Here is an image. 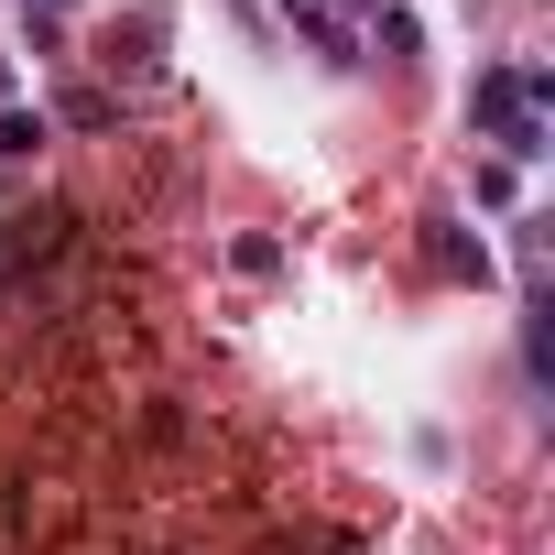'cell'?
I'll use <instances>...</instances> for the list:
<instances>
[{
    "instance_id": "6da1fadb",
    "label": "cell",
    "mask_w": 555,
    "mask_h": 555,
    "mask_svg": "<svg viewBox=\"0 0 555 555\" xmlns=\"http://www.w3.org/2000/svg\"><path fill=\"white\" fill-rule=\"evenodd\" d=\"M468 120H479V142L501 164H533L555 142V77L544 66H479L468 77Z\"/></svg>"
},
{
    "instance_id": "7a4b0ae2",
    "label": "cell",
    "mask_w": 555,
    "mask_h": 555,
    "mask_svg": "<svg viewBox=\"0 0 555 555\" xmlns=\"http://www.w3.org/2000/svg\"><path fill=\"white\" fill-rule=\"evenodd\" d=\"M284 23H295L327 66H360V34H349V12H338V0H284Z\"/></svg>"
},
{
    "instance_id": "3957f363",
    "label": "cell",
    "mask_w": 555,
    "mask_h": 555,
    "mask_svg": "<svg viewBox=\"0 0 555 555\" xmlns=\"http://www.w3.org/2000/svg\"><path fill=\"white\" fill-rule=\"evenodd\" d=\"M436 261L468 272V284H490V250H479V229H457V218H436Z\"/></svg>"
},
{
    "instance_id": "277c9868",
    "label": "cell",
    "mask_w": 555,
    "mask_h": 555,
    "mask_svg": "<svg viewBox=\"0 0 555 555\" xmlns=\"http://www.w3.org/2000/svg\"><path fill=\"white\" fill-rule=\"evenodd\" d=\"M44 153V109H0V164H34Z\"/></svg>"
}]
</instances>
